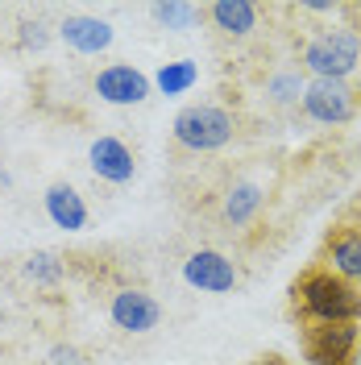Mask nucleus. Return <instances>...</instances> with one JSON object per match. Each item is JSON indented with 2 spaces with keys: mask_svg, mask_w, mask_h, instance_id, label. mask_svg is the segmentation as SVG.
Here are the masks:
<instances>
[{
  "mask_svg": "<svg viewBox=\"0 0 361 365\" xmlns=\"http://www.w3.org/2000/svg\"><path fill=\"white\" fill-rule=\"evenodd\" d=\"M295 312L307 324H361V287L345 282L340 274L312 266L291 287Z\"/></svg>",
  "mask_w": 361,
  "mask_h": 365,
  "instance_id": "1",
  "label": "nucleus"
},
{
  "mask_svg": "<svg viewBox=\"0 0 361 365\" xmlns=\"http://www.w3.org/2000/svg\"><path fill=\"white\" fill-rule=\"evenodd\" d=\"M361 67V34L353 25H324L299 46V71L307 79H345Z\"/></svg>",
  "mask_w": 361,
  "mask_h": 365,
  "instance_id": "2",
  "label": "nucleus"
},
{
  "mask_svg": "<svg viewBox=\"0 0 361 365\" xmlns=\"http://www.w3.org/2000/svg\"><path fill=\"white\" fill-rule=\"evenodd\" d=\"M175 145L187 154H216L237 137V116L220 104H187L171 125Z\"/></svg>",
  "mask_w": 361,
  "mask_h": 365,
  "instance_id": "3",
  "label": "nucleus"
},
{
  "mask_svg": "<svg viewBox=\"0 0 361 365\" xmlns=\"http://www.w3.org/2000/svg\"><path fill=\"white\" fill-rule=\"evenodd\" d=\"M299 108H303L307 120L328 125V129L349 125V120L357 116V88L345 83V79H307Z\"/></svg>",
  "mask_w": 361,
  "mask_h": 365,
  "instance_id": "4",
  "label": "nucleus"
},
{
  "mask_svg": "<svg viewBox=\"0 0 361 365\" xmlns=\"http://www.w3.org/2000/svg\"><path fill=\"white\" fill-rule=\"evenodd\" d=\"M91 91L104 100V104H113V108H137V104H146L150 100V75L146 71H137L133 63H108V67H100L91 75Z\"/></svg>",
  "mask_w": 361,
  "mask_h": 365,
  "instance_id": "5",
  "label": "nucleus"
},
{
  "mask_svg": "<svg viewBox=\"0 0 361 365\" xmlns=\"http://www.w3.org/2000/svg\"><path fill=\"white\" fill-rule=\"evenodd\" d=\"M361 344V324H307L303 353L312 365H349Z\"/></svg>",
  "mask_w": 361,
  "mask_h": 365,
  "instance_id": "6",
  "label": "nucleus"
},
{
  "mask_svg": "<svg viewBox=\"0 0 361 365\" xmlns=\"http://www.w3.org/2000/svg\"><path fill=\"white\" fill-rule=\"evenodd\" d=\"M183 282H187L191 291L228 295V291H237L241 270H237V262L225 257L220 250H195V253H187V262H183Z\"/></svg>",
  "mask_w": 361,
  "mask_h": 365,
  "instance_id": "7",
  "label": "nucleus"
},
{
  "mask_svg": "<svg viewBox=\"0 0 361 365\" xmlns=\"http://www.w3.org/2000/svg\"><path fill=\"white\" fill-rule=\"evenodd\" d=\"M108 316L121 332H129V336H146V332H154L162 319V307L158 299L150 295V291H141V287H125V291H116L113 303H108Z\"/></svg>",
  "mask_w": 361,
  "mask_h": 365,
  "instance_id": "8",
  "label": "nucleus"
},
{
  "mask_svg": "<svg viewBox=\"0 0 361 365\" xmlns=\"http://www.w3.org/2000/svg\"><path fill=\"white\" fill-rule=\"evenodd\" d=\"M88 166L96 179L113 182V187H121V182H129L137 175V158L133 150L121 141V137H96L88 145Z\"/></svg>",
  "mask_w": 361,
  "mask_h": 365,
  "instance_id": "9",
  "label": "nucleus"
},
{
  "mask_svg": "<svg viewBox=\"0 0 361 365\" xmlns=\"http://www.w3.org/2000/svg\"><path fill=\"white\" fill-rule=\"evenodd\" d=\"M324 270L340 274L345 282L361 287V225H345L337 228L328 241H324V257H320Z\"/></svg>",
  "mask_w": 361,
  "mask_h": 365,
  "instance_id": "10",
  "label": "nucleus"
},
{
  "mask_svg": "<svg viewBox=\"0 0 361 365\" xmlns=\"http://www.w3.org/2000/svg\"><path fill=\"white\" fill-rule=\"evenodd\" d=\"M59 38L75 50V54H104L113 46V25L104 17H88V13H75V17H63L59 25Z\"/></svg>",
  "mask_w": 361,
  "mask_h": 365,
  "instance_id": "11",
  "label": "nucleus"
},
{
  "mask_svg": "<svg viewBox=\"0 0 361 365\" xmlns=\"http://www.w3.org/2000/svg\"><path fill=\"white\" fill-rule=\"evenodd\" d=\"M266 204V187L253 179H233L220 195V220L228 228H245L249 220H258V212Z\"/></svg>",
  "mask_w": 361,
  "mask_h": 365,
  "instance_id": "12",
  "label": "nucleus"
},
{
  "mask_svg": "<svg viewBox=\"0 0 361 365\" xmlns=\"http://www.w3.org/2000/svg\"><path fill=\"white\" fill-rule=\"evenodd\" d=\"M42 204L54 228H63V232H83L88 228V204H83V195L71 182H50Z\"/></svg>",
  "mask_w": 361,
  "mask_h": 365,
  "instance_id": "13",
  "label": "nucleus"
},
{
  "mask_svg": "<svg viewBox=\"0 0 361 365\" xmlns=\"http://www.w3.org/2000/svg\"><path fill=\"white\" fill-rule=\"evenodd\" d=\"M208 21L216 25L225 38H249L258 21H262V9L253 4V0H212L208 4Z\"/></svg>",
  "mask_w": 361,
  "mask_h": 365,
  "instance_id": "14",
  "label": "nucleus"
},
{
  "mask_svg": "<svg viewBox=\"0 0 361 365\" xmlns=\"http://www.w3.org/2000/svg\"><path fill=\"white\" fill-rule=\"evenodd\" d=\"M303 88H307V75L299 67L274 71V75H266V104H274V108H295L303 100Z\"/></svg>",
  "mask_w": 361,
  "mask_h": 365,
  "instance_id": "15",
  "label": "nucleus"
},
{
  "mask_svg": "<svg viewBox=\"0 0 361 365\" xmlns=\"http://www.w3.org/2000/svg\"><path fill=\"white\" fill-rule=\"evenodd\" d=\"M150 83H154L162 96H187V91L200 83V67H195L191 58H175V63H162Z\"/></svg>",
  "mask_w": 361,
  "mask_h": 365,
  "instance_id": "16",
  "label": "nucleus"
},
{
  "mask_svg": "<svg viewBox=\"0 0 361 365\" xmlns=\"http://www.w3.org/2000/svg\"><path fill=\"white\" fill-rule=\"evenodd\" d=\"M150 17H154L162 29L187 34L191 25L200 21V9H195V4H187V0H158V4H150Z\"/></svg>",
  "mask_w": 361,
  "mask_h": 365,
  "instance_id": "17",
  "label": "nucleus"
},
{
  "mask_svg": "<svg viewBox=\"0 0 361 365\" xmlns=\"http://www.w3.org/2000/svg\"><path fill=\"white\" fill-rule=\"evenodd\" d=\"M25 278H34V282H42V287H54V282L63 278V257L50 253V250L34 253V257L25 262Z\"/></svg>",
  "mask_w": 361,
  "mask_h": 365,
  "instance_id": "18",
  "label": "nucleus"
},
{
  "mask_svg": "<svg viewBox=\"0 0 361 365\" xmlns=\"http://www.w3.org/2000/svg\"><path fill=\"white\" fill-rule=\"evenodd\" d=\"M17 29H21V34H17V42H21V50H42V46H46V38H50L42 21H21Z\"/></svg>",
  "mask_w": 361,
  "mask_h": 365,
  "instance_id": "19",
  "label": "nucleus"
},
{
  "mask_svg": "<svg viewBox=\"0 0 361 365\" xmlns=\"http://www.w3.org/2000/svg\"><path fill=\"white\" fill-rule=\"evenodd\" d=\"M299 9H303V13H312V17H337V13H340L337 0H303Z\"/></svg>",
  "mask_w": 361,
  "mask_h": 365,
  "instance_id": "20",
  "label": "nucleus"
},
{
  "mask_svg": "<svg viewBox=\"0 0 361 365\" xmlns=\"http://www.w3.org/2000/svg\"><path fill=\"white\" fill-rule=\"evenodd\" d=\"M50 365H83V361H79V353L71 344H54L50 349Z\"/></svg>",
  "mask_w": 361,
  "mask_h": 365,
  "instance_id": "21",
  "label": "nucleus"
},
{
  "mask_svg": "<svg viewBox=\"0 0 361 365\" xmlns=\"http://www.w3.org/2000/svg\"><path fill=\"white\" fill-rule=\"evenodd\" d=\"M349 365H361V344H357V353H353V361H349Z\"/></svg>",
  "mask_w": 361,
  "mask_h": 365,
  "instance_id": "22",
  "label": "nucleus"
},
{
  "mask_svg": "<svg viewBox=\"0 0 361 365\" xmlns=\"http://www.w3.org/2000/svg\"><path fill=\"white\" fill-rule=\"evenodd\" d=\"M0 182H9V175H4V166H0Z\"/></svg>",
  "mask_w": 361,
  "mask_h": 365,
  "instance_id": "23",
  "label": "nucleus"
},
{
  "mask_svg": "<svg viewBox=\"0 0 361 365\" xmlns=\"http://www.w3.org/2000/svg\"><path fill=\"white\" fill-rule=\"evenodd\" d=\"M266 365H270V361H266Z\"/></svg>",
  "mask_w": 361,
  "mask_h": 365,
  "instance_id": "24",
  "label": "nucleus"
}]
</instances>
